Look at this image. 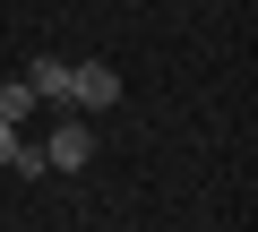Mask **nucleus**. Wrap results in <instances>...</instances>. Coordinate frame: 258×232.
Here are the masks:
<instances>
[{"instance_id": "1", "label": "nucleus", "mask_w": 258, "mask_h": 232, "mask_svg": "<svg viewBox=\"0 0 258 232\" xmlns=\"http://www.w3.org/2000/svg\"><path fill=\"white\" fill-rule=\"evenodd\" d=\"M69 112H112L120 103V69L112 60H69V95H60Z\"/></svg>"}, {"instance_id": "2", "label": "nucleus", "mask_w": 258, "mask_h": 232, "mask_svg": "<svg viewBox=\"0 0 258 232\" xmlns=\"http://www.w3.org/2000/svg\"><path fill=\"white\" fill-rule=\"evenodd\" d=\"M86 164H95V138H86V121L69 112V121L43 138V172H86Z\"/></svg>"}, {"instance_id": "3", "label": "nucleus", "mask_w": 258, "mask_h": 232, "mask_svg": "<svg viewBox=\"0 0 258 232\" xmlns=\"http://www.w3.org/2000/svg\"><path fill=\"white\" fill-rule=\"evenodd\" d=\"M26 95H52V103H60V95H69V60H60V52H35V69H26Z\"/></svg>"}, {"instance_id": "4", "label": "nucleus", "mask_w": 258, "mask_h": 232, "mask_svg": "<svg viewBox=\"0 0 258 232\" xmlns=\"http://www.w3.org/2000/svg\"><path fill=\"white\" fill-rule=\"evenodd\" d=\"M26 112H35V95H26V86H9V78H0V121H26Z\"/></svg>"}]
</instances>
